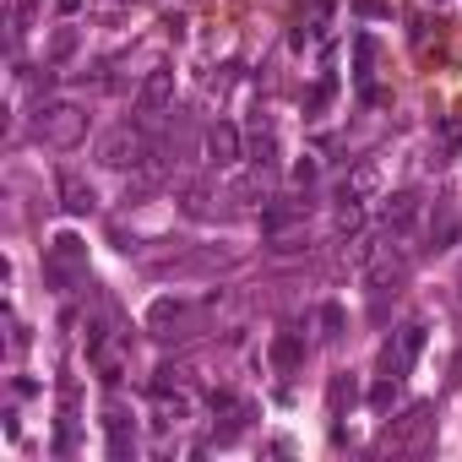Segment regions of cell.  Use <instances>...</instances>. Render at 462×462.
Listing matches in <instances>:
<instances>
[{
  "label": "cell",
  "instance_id": "obj_1",
  "mask_svg": "<svg viewBox=\"0 0 462 462\" xmlns=\"http://www.w3.org/2000/svg\"><path fill=\"white\" fill-rule=\"evenodd\" d=\"M44 272H49V283H77V272H82V240H71V234H60L55 240V250H49V262H44Z\"/></svg>",
  "mask_w": 462,
  "mask_h": 462
},
{
  "label": "cell",
  "instance_id": "obj_2",
  "mask_svg": "<svg viewBox=\"0 0 462 462\" xmlns=\"http://www.w3.org/2000/svg\"><path fill=\"white\" fill-rule=\"evenodd\" d=\"M169 104H174V71H153V77L141 82V92H136V114L141 120H158Z\"/></svg>",
  "mask_w": 462,
  "mask_h": 462
},
{
  "label": "cell",
  "instance_id": "obj_3",
  "mask_svg": "<svg viewBox=\"0 0 462 462\" xmlns=\"http://www.w3.org/2000/svg\"><path fill=\"white\" fill-rule=\"evenodd\" d=\"M419 354H424V326H402V338H397V354L386 348V370H408Z\"/></svg>",
  "mask_w": 462,
  "mask_h": 462
},
{
  "label": "cell",
  "instance_id": "obj_4",
  "mask_svg": "<svg viewBox=\"0 0 462 462\" xmlns=\"http://www.w3.org/2000/svg\"><path fill=\"white\" fill-rule=\"evenodd\" d=\"M381 217H386V229H397V234H402V229L419 217V196H414V190H397V196H386Z\"/></svg>",
  "mask_w": 462,
  "mask_h": 462
},
{
  "label": "cell",
  "instance_id": "obj_5",
  "mask_svg": "<svg viewBox=\"0 0 462 462\" xmlns=\"http://www.w3.org/2000/svg\"><path fill=\"white\" fill-rule=\"evenodd\" d=\"M207 153H213L217 163H240V131H234L229 120L213 125V136H207Z\"/></svg>",
  "mask_w": 462,
  "mask_h": 462
},
{
  "label": "cell",
  "instance_id": "obj_6",
  "mask_svg": "<svg viewBox=\"0 0 462 462\" xmlns=\"http://www.w3.org/2000/svg\"><path fill=\"white\" fill-rule=\"evenodd\" d=\"M60 201L65 213H92V185H82L77 174H60Z\"/></svg>",
  "mask_w": 462,
  "mask_h": 462
},
{
  "label": "cell",
  "instance_id": "obj_7",
  "mask_svg": "<svg viewBox=\"0 0 462 462\" xmlns=\"http://www.w3.org/2000/svg\"><path fill=\"white\" fill-rule=\"evenodd\" d=\"M299 359H305V343L294 338V332H283V338L272 343V365H277V370H294Z\"/></svg>",
  "mask_w": 462,
  "mask_h": 462
},
{
  "label": "cell",
  "instance_id": "obj_8",
  "mask_svg": "<svg viewBox=\"0 0 462 462\" xmlns=\"http://www.w3.org/2000/svg\"><path fill=\"white\" fill-rule=\"evenodd\" d=\"M354 397H359L354 375H332V386H326V402H332V414H343V408H354Z\"/></svg>",
  "mask_w": 462,
  "mask_h": 462
},
{
  "label": "cell",
  "instance_id": "obj_9",
  "mask_svg": "<svg viewBox=\"0 0 462 462\" xmlns=\"http://www.w3.org/2000/svg\"><path fill=\"white\" fill-rule=\"evenodd\" d=\"M370 60H375V38L359 33L354 38V77H359V87H370Z\"/></svg>",
  "mask_w": 462,
  "mask_h": 462
},
{
  "label": "cell",
  "instance_id": "obj_10",
  "mask_svg": "<svg viewBox=\"0 0 462 462\" xmlns=\"http://www.w3.org/2000/svg\"><path fill=\"white\" fill-rule=\"evenodd\" d=\"M321 332L326 338H343V305H321Z\"/></svg>",
  "mask_w": 462,
  "mask_h": 462
},
{
  "label": "cell",
  "instance_id": "obj_11",
  "mask_svg": "<svg viewBox=\"0 0 462 462\" xmlns=\"http://www.w3.org/2000/svg\"><path fill=\"white\" fill-rule=\"evenodd\" d=\"M174 316H180V305H174V299H158V305H153V316H147V326H169Z\"/></svg>",
  "mask_w": 462,
  "mask_h": 462
},
{
  "label": "cell",
  "instance_id": "obj_12",
  "mask_svg": "<svg viewBox=\"0 0 462 462\" xmlns=\"http://www.w3.org/2000/svg\"><path fill=\"white\" fill-rule=\"evenodd\" d=\"M392 397H397V386H392V381L370 386V408H381V414H386V408H392Z\"/></svg>",
  "mask_w": 462,
  "mask_h": 462
},
{
  "label": "cell",
  "instance_id": "obj_13",
  "mask_svg": "<svg viewBox=\"0 0 462 462\" xmlns=\"http://www.w3.org/2000/svg\"><path fill=\"white\" fill-rule=\"evenodd\" d=\"M332 92H338V82L321 77V82H316V92H310V109H326V104H332Z\"/></svg>",
  "mask_w": 462,
  "mask_h": 462
},
{
  "label": "cell",
  "instance_id": "obj_14",
  "mask_svg": "<svg viewBox=\"0 0 462 462\" xmlns=\"http://www.w3.org/2000/svg\"><path fill=\"white\" fill-rule=\"evenodd\" d=\"M33 6H38V0H11V22H16V33L28 28V16H33Z\"/></svg>",
  "mask_w": 462,
  "mask_h": 462
},
{
  "label": "cell",
  "instance_id": "obj_15",
  "mask_svg": "<svg viewBox=\"0 0 462 462\" xmlns=\"http://www.w3.org/2000/svg\"><path fill=\"white\" fill-rule=\"evenodd\" d=\"M71 44H77V33H71V28L55 33V60H65V55H71Z\"/></svg>",
  "mask_w": 462,
  "mask_h": 462
},
{
  "label": "cell",
  "instance_id": "obj_16",
  "mask_svg": "<svg viewBox=\"0 0 462 462\" xmlns=\"http://www.w3.org/2000/svg\"><path fill=\"white\" fill-rule=\"evenodd\" d=\"M294 180L310 185V180H316V163H310V158H305V163H294Z\"/></svg>",
  "mask_w": 462,
  "mask_h": 462
},
{
  "label": "cell",
  "instance_id": "obj_17",
  "mask_svg": "<svg viewBox=\"0 0 462 462\" xmlns=\"http://www.w3.org/2000/svg\"><path fill=\"white\" fill-rule=\"evenodd\" d=\"M60 11L71 16V11H82V0H60Z\"/></svg>",
  "mask_w": 462,
  "mask_h": 462
}]
</instances>
